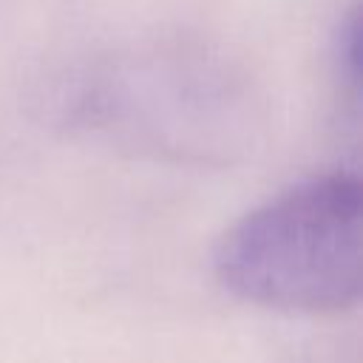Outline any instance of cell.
<instances>
[{"mask_svg":"<svg viewBox=\"0 0 363 363\" xmlns=\"http://www.w3.org/2000/svg\"><path fill=\"white\" fill-rule=\"evenodd\" d=\"M335 79H337L340 99L349 105V113L357 122V96H360V14H357V6H352L337 26Z\"/></svg>","mask_w":363,"mask_h":363,"instance_id":"cell-3","label":"cell"},{"mask_svg":"<svg viewBox=\"0 0 363 363\" xmlns=\"http://www.w3.org/2000/svg\"><path fill=\"white\" fill-rule=\"evenodd\" d=\"M360 182L352 170L301 179L233 221L213 272L238 301L332 315L360 295Z\"/></svg>","mask_w":363,"mask_h":363,"instance_id":"cell-2","label":"cell"},{"mask_svg":"<svg viewBox=\"0 0 363 363\" xmlns=\"http://www.w3.org/2000/svg\"><path fill=\"white\" fill-rule=\"evenodd\" d=\"M62 116L108 142L176 162H230L258 128L247 77L196 40H150L102 57L60 96Z\"/></svg>","mask_w":363,"mask_h":363,"instance_id":"cell-1","label":"cell"}]
</instances>
